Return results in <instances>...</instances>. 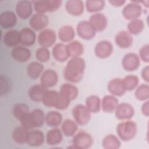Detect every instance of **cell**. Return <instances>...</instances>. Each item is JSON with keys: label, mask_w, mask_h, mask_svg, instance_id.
Wrapping results in <instances>:
<instances>
[{"label": "cell", "mask_w": 149, "mask_h": 149, "mask_svg": "<svg viewBox=\"0 0 149 149\" xmlns=\"http://www.w3.org/2000/svg\"><path fill=\"white\" fill-rule=\"evenodd\" d=\"M86 69V62L81 57L72 58L66 63L63 72L64 79L70 83H78L82 79Z\"/></svg>", "instance_id": "obj_1"}, {"label": "cell", "mask_w": 149, "mask_h": 149, "mask_svg": "<svg viewBox=\"0 0 149 149\" xmlns=\"http://www.w3.org/2000/svg\"><path fill=\"white\" fill-rule=\"evenodd\" d=\"M137 132L136 123L130 119L121 122L116 127V133L119 138L125 141H128L134 139Z\"/></svg>", "instance_id": "obj_2"}, {"label": "cell", "mask_w": 149, "mask_h": 149, "mask_svg": "<svg viewBox=\"0 0 149 149\" xmlns=\"http://www.w3.org/2000/svg\"><path fill=\"white\" fill-rule=\"evenodd\" d=\"M60 0H38L33 2L34 9L37 13L45 14L57 10L62 5Z\"/></svg>", "instance_id": "obj_3"}, {"label": "cell", "mask_w": 149, "mask_h": 149, "mask_svg": "<svg viewBox=\"0 0 149 149\" xmlns=\"http://www.w3.org/2000/svg\"><path fill=\"white\" fill-rule=\"evenodd\" d=\"M72 116L74 121L79 125H87L91 119V112L82 104H77L72 109Z\"/></svg>", "instance_id": "obj_4"}, {"label": "cell", "mask_w": 149, "mask_h": 149, "mask_svg": "<svg viewBox=\"0 0 149 149\" xmlns=\"http://www.w3.org/2000/svg\"><path fill=\"white\" fill-rule=\"evenodd\" d=\"M93 143V139L88 133L84 131L76 133L72 139V146L77 149H87Z\"/></svg>", "instance_id": "obj_5"}, {"label": "cell", "mask_w": 149, "mask_h": 149, "mask_svg": "<svg viewBox=\"0 0 149 149\" xmlns=\"http://www.w3.org/2000/svg\"><path fill=\"white\" fill-rule=\"evenodd\" d=\"M139 1H132L127 3L122 10V15L126 20H132L139 19L141 15L143 9Z\"/></svg>", "instance_id": "obj_6"}, {"label": "cell", "mask_w": 149, "mask_h": 149, "mask_svg": "<svg viewBox=\"0 0 149 149\" xmlns=\"http://www.w3.org/2000/svg\"><path fill=\"white\" fill-rule=\"evenodd\" d=\"M76 31L81 38L85 40H90L94 38L96 34V31L87 20L80 22L76 27Z\"/></svg>", "instance_id": "obj_7"}, {"label": "cell", "mask_w": 149, "mask_h": 149, "mask_svg": "<svg viewBox=\"0 0 149 149\" xmlns=\"http://www.w3.org/2000/svg\"><path fill=\"white\" fill-rule=\"evenodd\" d=\"M56 40V35L51 29H45L41 30L38 35L37 41L41 47L49 48L53 45Z\"/></svg>", "instance_id": "obj_8"}, {"label": "cell", "mask_w": 149, "mask_h": 149, "mask_svg": "<svg viewBox=\"0 0 149 149\" xmlns=\"http://www.w3.org/2000/svg\"><path fill=\"white\" fill-rule=\"evenodd\" d=\"M115 115L119 120H129L134 115V109L131 104L127 102H122L118 104L115 111Z\"/></svg>", "instance_id": "obj_9"}, {"label": "cell", "mask_w": 149, "mask_h": 149, "mask_svg": "<svg viewBox=\"0 0 149 149\" xmlns=\"http://www.w3.org/2000/svg\"><path fill=\"white\" fill-rule=\"evenodd\" d=\"M113 49V45L111 42L102 40L96 44L94 47V54L98 58L106 59L111 55Z\"/></svg>", "instance_id": "obj_10"}, {"label": "cell", "mask_w": 149, "mask_h": 149, "mask_svg": "<svg viewBox=\"0 0 149 149\" xmlns=\"http://www.w3.org/2000/svg\"><path fill=\"white\" fill-rule=\"evenodd\" d=\"M123 69L128 72L136 70L140 66V59L139 56L135 53H128L126 54L122 61Z\"/></svg>", "instance_id": "obj_11"}, {"label": "cell", "mask_w": 149, "mask_h": 149, "mask_svg": "<svg viewBox=\"0 0 149 149\" xmlns=\"http://www.w3.org/2000/svg\"><path fill=\"white\" fill-rule=\"evenodd\" d=\"M58 81V73L51 69H48L44 71L40 77V84L46 88L54 87Z\"/></svg>", "instance_id": "obj_12"}, {"label": "cell", "mask_w": 149, "mask_h": 149, "mask_svg": "<svg viewBox=\"0 0 149 149\" xmlns=\"http://www.w3.org/2000/svg\"><path fill=\"white\" fill-rule=\"evenodd\" d=\"M16 13L17 16L22 19H27L33 13L32 3L30 1H19L16 5Z\"/></svg>", "instance_id": "obj_13"}, {"label": "cell", "mask_w": 149, "mask_h": 149, "mask_svg": "<svg viewBox=\"0 0 149 149\" xmlns=\"http://www.w3.org/2000/svg\"><path fill=\"white\" fill-rule=\"evenodd\" d=\"M48 22V17L45 14L36 13L30 19L29 24L33 30L40 31L45 29Z\"/></svg>", "instance_id": "obj_14"}, {"label": "cell", "mask_w": 149, "mask_h": 149, "mask_svg": "<svg viewBox=\"0 0 149 149\" xmlns=\"http://www.w3.org/2000/svg\"><path fill=\"white\" fill-rule=\"evenodd\" d=\"M89 22L96 32L104 31L108 25L107 17L101 13H96L92 15L90 17Z\"/></svg>", "instance_id": "obj_15"}, {"label": "cell", "mask_w": 149, "mask_h": 149, "mask_svg": "<svg viewBox=\"0 0 149 149\" xmlns=\"http://www.w3.org/2000/svg\"><path fill=\"white\" fill-rule=\"evenodd\" d=\"M20 44L24 47L33 45L36 40V34L34 31L29 27H24L19 31Z\"/></svg>", "instance_id": "obj_16"}, {"label": "cell", "mask_w": 149, "mask_h": 149, "mask_svg": "<svg viewBox=\"0 0 149 149\" xmlns=\"http://www.w3.org/2000/svg\"><path fill=\"white\" fill-rule=\"evenodd\" d=\"M12 58L19 62H26L31 57V52L29 49L23 45H17L11 51Z\"/></svg>", "instance_id": "obj_17"}, {"label": "cell", "mask_w": 149, "mask_h": 149, "mask_svg": "<svg viewBox=\"0 0 149 149\" xmlns=\"http://www.w3.org/2000/svg\"><path fill=\"white\" fill-rule=\"evenodd\" d=\"M17 23L16 14L10 10H5L0 15V25L3 29H9L13 27Z\"/></svg>", "instance_id": "obj_18"}, {"label": "cell", "mask_w": 149, "mask_h": 149, "mask_svg": "<svg viewBox=\"0 0 149 149\" xmlns=\"http://www.w3.org/2000/svg\"><path fill=\"white\" fill-rule=\"evenodd\" d=\"M116 44L120 48H128L130 47L133 42L132 36L127 31L122 30L118 32L115 37Z\"/></svg>", "instance_id": "obj_19"}, {"label": "cell", "mask_w": 149, "mask_h": 149, "mask_svg": "<svg viewBox=\"0 0 149 149\" xmlns=\"http://www.w3.org/2000/svg\"><path fill=\"white\" fill-rule=\"evenodd\" d=\"M45 141V136L40 130L29 131L27 144L33 147H38L42 146Z\"/></svg>", "instance_id": "obj_20"}, {"label": "cell", "mask_w": 149, "mask_h": 149, "mask_svg": "<svg viewBox=\"0 0 149 149\" xmlns=\"http://www.w3.org/2000/svg\"><path fill=\"white\" fill-rule=\"evenodd\" d=\"M107 88L111 95L116 97H120L126 93V90L123 85L122 80L120 78H113L108 83Z\"/></svg>", "instance_id": "obj_21"}, {"label": "cell", "mask_w": 149, "mask_h": 149, "mask_svg": "<svg viewBox=\"0 0 149 149\" xmlns=\"http://www.w3.org/2000/svg\"><path fill=\"white\" fill-rule=\"evenodd\" d=\"M67 12L73 16H79L84 12V3L81 0H69L65 4Z\"/></svg>", "instance_id": "obj_22"}, {"label": "cell", "mask_w": 149, "mask_h": 149, "mask_svg": "<svg viewBox=\"0 0 149 149\" xmlns=\"http://www.w3.org/2000/svg\"><path fill=\"white\" fill-rule=\"evenodd\" d=\"M20 33L19 31L10 29L7 31L3 35L2 40L3 44L8 47L14 48L20 44Z\"/></svg>", "instance_id": "obj_23"}, {"label": "cell", "mask_w": 149, "mask_h": 149, "mask_svg": "<svg viewBox=\"0 0 149 149\" xmlns=\"http://www.w3.org/2000/svg\"><path fill=\"white\" fill-rule=\"evenodd\" d=\"M118 104V98L112 95H105L101 101V108L102 111L106 113L115 112Z\"/></svg>", "instance_id": "obj_24"}, {"label": "cell", "mask_w": 149, "mask_h": 149, "mask_svg": "<svg viewBox=\"0 0 149 149\" xmlns=\"http://www.w3.org/2000/svg\"><path fill=\"white\" fill-rule=\"evenodd\" d=\"M52 54L54 58L59 62H63L69 58L66 45L62 43H57L54 46Z\"/></svg>", "instance_id": "obj_25"}, {"label": "cell", "mask_w": 149, "mask_h": 149, "mask_svg": "<svg viewBox=\"0 0 149 149\" xmlns=\"http://www.w3.org/2000/svg\"><path fill=\"white\" fill-rule=\"evenodd\" d=\"M47 88L40 84H35L31 86L29 90L30 99L34 102H42Z\"/></svg>", "instance_id": "obj_26"}, {"label": "cell", "mask_w": 149, "mask_h": 149, "mask_svg": "<svg viewBox=\"0 0 149 149\" xmlns=\"http://www.w3.org/2000/svg\"><path fill=\"white\" fill-rule=\"evenodd\" d=\"M63 139V133L62 130L56 127L48 131L45 137L47 143L49 146H56L61 143Z\"/></svg>", "instance_id": "obj_27"}, {"label": "cell", "mask_w": 149, "mask_h": 149, "mask_svg": "<svg viewBox=\"0 0 149 149\" xmlns=\"http://www.w3.org/2000/svg\"><path fill=\"white\" fill-rule=\"evenodd\" d=\"M69 56L72 58L80 57L84 52L83 44L77 40H73L66 45Z\"/></svg>", "instance_id": "obj_28"}, {"label": "cell", "mask_w": 149, "mask_h": 149, "mask_svg": "<svg viewBox=\"0 0 149 149\" xmlns=\"http://www.w3.org/2000/svg\"><path fill=\"white\" fill-rule=\"evenodd\" d=\"M43 72L44 66L40 62H32L27 67V74L30 79L33 80L37 79L41 76Z\"/></svg>", "instance_id": "obj_29"}, {"label": "cell", "mask_w": 149, "mask_h": 149, "mask_svg": "<svg viewBox=\"0 0 149 149\" xmlns=\"http://www.w3.org/2000/svg\"><path fill=\"white\" fill-rule=\"evenodd\" d=\"M59 92L70 101L76 99L79 94L76 86L70 83H63L60 86Z\"/></svg>", "instance_id": "obj_30"}, {"label": "cell", "mask_w": 149, "mask_h": 149, "mask_svg": "<svg viewBox=\"0 0 149 149\" xmlns=\"http://www.w3.org/2000/svg\"><path fill=\"white\" fill-rule=\"evenodd\" d=\"M74 36V30L70 25L63 26L58 30V37L62 42H70L73 41Z\"/></svg>", "instance_id": "obj_31"}, {"label": "cell", "mask_w": 149, "mask_h": 149, "mask_svg": "<svg viewBox=\"0 0 149 149\" xmlns=\"http://www.w3.org/2000/svg\"><path fill=\"white\" fill-rule=\"evenodd\" d=\"M28 133L29 130L22 126H17L12 131V139L17 144H26L27 143Z\"/></svg>", "instance_id": "obj_32"}, {"label": "cell", "mask_w": 149, "mask_h": 149, "mask_svg": "<svg viewBox=\"0 0 149 149\" xmlns=\"http://www.w3.org/2000/svg\"><path fill=\"white\" fill-rule=\"evenodd\" d=\"M59 92L54 90H47L42 102L43 104L48 108H55L58 101Z\"/></svg>", "instance_id": "obj_33"}, {"label": "cell", "mask_w": 149, "mask_h": 149, "mask_svg": "<svg viewBox=\"0 0 149 149\" xmlns=\"http://www.w3.org/2000/svg\"><path fill=\"white\" fill-rule=\"evenodd\" d=\"M62 121V114L58 111H51L45 115V122L49 127H56L59 126Z\"/></svg>", "instance_id": "obj_34"}, {"label": "cell", "mask_w": 149, "mask_h": 149, "mask_svg": "<svg viewBox=\"0 0 149 149\" xmlns=\"http://www.w3.org/2000/svg\"><path fill=\"white\" fill-rule=\"evenodd\" d=\"M86 107L91 113L99 112L101 108V101L100 97L95 95H91L85 101Z\"/></svg>", "instance_id": "obj_35"}, {"label": "cell", "mask_w": 149, "mask_h": 149, "mask_svg": "<svg viewBox=\"0 0 149 149\" xmlns=\"http://www.w3.org/2000/svg\"><path fill=\"white\" fill-rule=\"evenodd\" d=\"M77 125L74 120L69 119L65 120L61 126L62 133L66 137L73 136L78 129Z\"/></svg>", "instance_id": "obj_36"}, {"label": "cell", "mask_w": 149, "mask_h": 149, "mask_svg": "<svg viewBox=\"0 0 149 149\" xmlns=\"http://www.w3.org/2000/svg\"><path fill=\"white\" fill-rule=\"evenodd\" d=\"M120 146L119 139L112 134L105 136L102 140V146L105 149H118Z\"/></svg>", "instance_id": "obj_37"}, {"label": "cell", "mask_w": 149, "mask_h": 149, "mask_svg": "<svg viewBox=\"0 0 149 149\" xmlns=\"http://www.w3.org/2000/svg\"><path fill=\"white\" fill-rule=\"evenodd\" d=\"M30 116L34 128L40 127L44 125L45 120V115L42 110L39 108L33 109L30 112Z\"/></svg>", "instance_id": "obj_38"}, {"label": "cell", "mask_w": 149, "mask_h": 149, "mask_svg": "<svg viewBox=\"0 0 149 149\" xmlns=\"http://www.w3.org/2000/svg\"><path fill=\"white\" fill-rule=\"evenodd\" d=\"M144 22L140 19L130 20L127 24L128 32L131 35H138L141 33L144 29Z\"/></svg>", "instance_id": "obj_39"}, {"label": "cell", "mask_w": 149, "mask_h": 149, "mask_svg": "<svg viewBox=\"0 0 149 149\" xmlns=\"http://www.w3.org/2000/svg\"><path fill=\"white\" fill-rule=\"evenodd\" d=\"M105 2L102 0H87L86 1V8L90 13H98L105 6Z\"/></svg>", "instance_id": "obj_40"}, {"label": "cell", "mask_w": 149, "mask_h": 149, "mask_svg": "<svg viewBox=\"0 0 149 149\" xmlns=\"http://www.w3.org/2000/svg\"><path fill=\"white\" fill-rule=\"evenodd\" d=\"M122 80L123 85L126 91H133L138 86L139 83V77L133 74L125 76Z\"/></svg>", "instance_id": "obj_41"}, {"label": "cell", "mask_w": 149, "mask_h": 149, "mask_svg": "<svg viewBox=\"0 0 149 149\" xmlns=\"http://www.w3.org/2000/svg\"><path fill=\"white\" fill-rule=\"evenodd\" d=\"M29 112V108L24 103H17L15 104L12 109L13 116L19 120Z\"/></svg>", "instance_id": "obj_42"}, {"label": "cell", "mask_w": 149, "mask_h": 149, "mask_svg": "<svg viewBox=\"0 0 149 149\" xmlns=\"http://www.w3.org/2000/svg\"><path fill=\"white\" fill-rule=\"evenodd\" d=\"M135 97L139 101H146L149 98V86L147 84H141L136 87Z\"/></svg>", "instance_id": "obj_43"}, {"label": "cell", "mask_w": 149, "mask_h": 149, "mask_svg": "<svg viewBox=\"0 0 149 149\" xmlns=\"http://www.w3.org/2000/svg\"><path fill=\"white\" fill-rule=\"evenodd\" d=\"M36 58L41 63H45L50 58V51L48 48L40 47L36 51Z\"/></svg>", "instance_id": "obj_44"}, {"label": "cell", "mask_w": 149, "mask_h": 149, "mask_svg": "<svg viewBox=\"0 0 149 149\" xmlns=\"http://www.w3.org/2000/svg\"><path fill=\"white\" fill-rule=\"evenodd\" d=\"M70 102V101L68 98H67L66 97H65L63 95H62L59 92L58 101L56 105L55 106V108L56 109H59V110L66 109L69 105Z\"/></svg>", "instance_id": "obj_45"}, {"label": "cell", "mask_w": 149, "mask_h": 149, "mask_svg": "<svg viewBox=\"0 0 149 149\" xmlns=\"http://www.w3.org/2000/svg\"><path fill=\"white\" fill-rule=\"evenodd\" d=\"M19 121L20 123V125L22 127H24L25 129H27L28 130L34 129V126L30 116V112L25 116H24L22 118H21L19 120Z\"/></svg>", "instance_id": "obj_46"}, {"label": "cell", "mask_w": 149, "mask_h": 149, "mask_svg": "<svg viewBox=\"0 0 149 149\" xmlns=\"http://www.w3.org/2000/svg\"><path fill=\"white\" fill-rule=\"evenodd\" d=\"M139 58L146 63L149 62V45L144 44L139 49Z\"/></svg>", "instance_id": "obj_47"}, {"label": "cell", "mask_w": 149, "mask_h": 149, "mask_svg": "<svg viewBox=\"0 0 149 149\" xmlns=\"http://www.w3.org/2000/svg\"><path fill=\"white\" fill-rule=\"evenodd\" d=\"M141 77L147 83L149 81V66L148 65L144 67L141 70Z\"/></svg>", "instance_id": "obj_48"}, {"label": "cell", "mask_w": 149, "mask_h": 149, "mask_svg": "<svg viewBox=\"0 0 149 149\" xmlns=\"http://www.w3.org/2000/svg\"><path fill=\"white\" fill-rule=\"evenodd\" d=\"M141 112L146 117L149 115V101L147 100L141 106Z\"/></svg>", "instance_id": "obj_49"}, {"label": "cell", "mask_w": 149, "mask_h": 149, "mask_svg": "<svg viewBox=\"0 0 149 149\" xmlns=\"http://www.w3.org/2000/svg\"><path fill=\"white\" fill-rule=\"evenodd\" d=\"M109 2L111 3V5L116 7H120L123 6L125 2L126 1L125 0H110L109 1Z\"/></svg>", "instance_id": "obj_50"}]
</instances>
